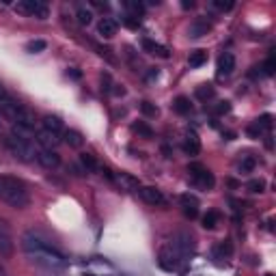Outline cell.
I'll use <instances>...</instances> for the list:
<instances>
[{"label":"cell","mask_w":276,"mask_h":276,"mask_svg":"<svg viewBox=\"0 0 276 276\" xmlns=\"http://www.w3.org/2000/svg\"><path fill=\"white\" fill-rule=\"evenodd\" d=\"M22 248L33 263L43 265V268H48V270H63L67 265L65 255L59 253L57 248H54L52 244H48L39 233H35V231H29V233L22 235Z\"/></svg>","instance_id":"cell-1"},{"label":"cell","mask_w":276,"mask_h":276,"mask_svg":"<svg viewBox=\"0 0 276 276\" xmlns=\"http://www.w3.org/2000/svg\"><path fill=\"white\" fill-rule=\"evenodd\" d=\"M0 201L13 209H24L31 197L22 179L11 177V175H0Z\"/></svg>","instance_id":"cell-2"},{"label":"cell","mask_w":276,"mask_h":276,"mask_svg":"<svg viewBox=\"0 0 276 276\" xmlns=\"http://www.w3.org/2000/svg\"><path fill=\"white\" fill-rule=\"evenodd\" d=\"M5 145H7V149L11 151L13 158H17L20 162H33L37 158V149L31 141H22V138H15L9 134L5 138Z\"/></svg>","instance_id":"cell-3"},{"label":"cell","mask_w":276,"mask_h":276,"mask_svg":"<svg viewBox=\"0 0 276 276\" xmlns=\"http://www.w3.org/2000/svg\"><path fill=\"white\" fill-rule=\"evenodd\" d=\"M13 9L17 13L22 15H33L37 20H48L50 17V7L43 3V0H20V3H15Z\"/></svg>","instance_id":"cell-4"},{"label":"cell","mask_w":276,"mask_h":276,"mask_svg":"<svg viewBox=\"0 0 276 276\" xmlns=\"http://www.w3.org/2000/svg\"><path fill=\"white\" fill-rule=\"evenodd\" d=\"M171 246H173L181 257H190L192 253H195V248H197V240H195V235H192L190 231H186V229H179V231L173 233Z\"/></svg>","instance_id":"cell-5"},{"label":"cell","mask_w":276,"mask_h":276,"mask_svg":"<svg viewBox=\"0 0 276 276\" xmlns=\"http://www.w3.org/2000/svg\"><path fill=\"white\" fill-rule=\"evenodd\" d=\"M188 173H190V181L195 183L197 188H203V190H211L214 188V175H211L203 164H199V162H192L190 167H188Z\"/></svg>","instance_id":"cell-6"},{"label":"cell","mask_w":276,"mask_h":276,"mask_svg":"<svg viewBox=\"0 0 276 276\" xmlns=\"http://www.w3.org/2000/svg\"><path fill=\"white\" fill-rule=\"evenodd\" d=\"M183 261H186V257H181L175 248L169 244V246H164L160 255H158V265L162 270H167V272H175V270H179Z\"/></svg>","instance_id":"cell-7"},{"label":"cell","mask_w":276,"mask_h":276,"mask_svg":"<svg viewBox=\"0 0 276 276\" xmlns=\"http://www.w3.org/2000/svg\"><path fill=\"white\" fill-rule=\"evenodd\" d=\"M35 141H37V145L41 147V149H50V151H57V147L63 143V138L59 136V134H54V132H50V130H41L35 134Z\"/></svg>","instance_id":"cell-8"},{"label":"cell","mask_w":276,"mask_h":276,"mask_svg":"<svg viewBox=\"0 0 276 276\" xmlns=\"http://www.w3.org/2000/svg\"><path fill=\"white\" fill-rule=\"evenodd\" d=\"M22 113H24V106H22V104H17V102H13L11 97L5 99V102L0 104V115H3L7 121H11V123H17V121H20Z\"/></svg>","instance_id":"cell-9"},{"label":"cell","mask_w":276,"mask_h":276,"mask_svg":"<svg viewBox=\"0 0 276 276\" xmlns=\"http://www.w3.org/2000/svg\"><path fill=\"white\" fill-rule=\"evenodd\" d=\"M37 162L41 164L43 169H48V171H54V169H59L61 167V155L57 151H50V149H37Z\"/></svg>","instance_id":"cell-10"},{"label":"cell","mask_w":276,"mask_h":276,"mask_svg":"<svg viewBox=\"0 0 276 276\" xmlns=\"http://www.w3.org/2000/svg\"><path fill=\"white\" fill-rule=\"evenodd\" d=\"M141 192V199L145 201L147 205H153V207H162V205H167V199H164V195L158 190V188H153V186H145L138 190Z\"/></svg>","instance_id":"cell-11"},{"label":"cell","mask_w":276,"mask_h":276,"mask_svg":"<svg viewBox=\"0 0 276 276\" xmlns=\"http://www.w3.org/2000/svg\"><path fill=\"white\" fill-rule=\"evenodd\" d=\"M179 203H181V209H183V216L190 218V220H195L199 216V199L195 195H181L179 197Z\"/></svg>","instance_id":"cell-12"},{"label":"cell","mask_w":276,"mask_h":276,"mask_svg":"<svg viewBox=\"0 0 276 276\" xmlns=\"http://www.w3.org/2000/svg\"><path fill=\"white\" fill-rule=\"evenodd\" d=\"M13 251V235H11V229L5 220H0V255H11Z\"/></svg>","instance_id":"cell-13"},{"label":"cell","mask_w":276,"mask_h":276,"mask_svg":"<svg viewBox=\"0 0 276 276\" xmlns=\"http://www.w3.org/2000/svg\"><path fill=\"white\" fill-rule=\"evenodd\" d=\"M183 151H186V155H190V158H195V155L201 153V141L195 130H188L186 136H183Z\"/></svg>","instance_id":"cell-14"},{"label":"cell","mask_w":276,"mask_h":276,"mask_svg":"<svg viewBox=\"0 0 276 276\" xmlns=\"http://www.w3.org/2000/svg\"><path fill=\"white\" fill-rule=\"evenodd\" d=\"M110 181L117 183L121 190H136L138 188V179L132 177L130 173H113L110 175Z\"/></svg>","instance_id":"cell-15"},{"label":"cell","mask_w":276,"mask_h":276,"mask_svg":"<svg viewBox=\"0 0 276 276\" xmlns=\"http://www.w3.org/2000/svg\"><path fill=\"white\" fill-rule=\"evenodd\" d=\"M235 69V57L231 52H225L223 57L218 59V76L220 78H227V76H231Z\"/></svg>","instance_id":"cell-16"},{"label":"cell","mask_w":276,"mask_h":276,"mask_svg":"<svg viewBox=\"0 0 276 276\" xmlns=\"http://www.w3.org/2000/svg\"><path fill=\"white\" fill-rule=\"evenodd\" d=\"M117 29H119V24L117 20H113V17H102L97 24V33L104 37V39H113V37L117 35Z\"/></svg>","instance_id":"cell-17"},{"label":"cell","mask_w":276,"mask_h":276,"mask_svg":"<svg viewBox=\"0 0 276 276\" xmlns=\"http://www.w3.org/2000/svg\"><path fill=\"white\" fill-rule=\"evenodd\" d=\"M209 29H211V24H209V22L205 20V17H197V20L190 24V29H188V35L192 37V39H199V37L207 35V33H209Z\"/></svg>","instance_id":"cell-18"},{"label":"cell","mask_w":276,"mask_h":276,"mask_svg":"<svg viewBox=\"0 0 276 276\" xmlns=\"http://www.w3.org/2000/svg\"><path fill=\"white\" fill-rule=\"evenodd\" d=\"M63 143L71 149H80L82 145H85V136H82L78 130H65L63 132Z\"/></svg>","instance_id":"cell-19"},{"label":"cell","mask_w":276,"mask_h":276,"mask_svg":"<svg viewBox=\"0 0 276 276\" xmlns=\"http://www.w3.org/2000/svg\"><path fill=\"white\" fill-rule=\"evenodd\" d=\"M41 123H43V130H50V132L59 134V136H63V132H65V125H63V121H61L59 117H54V115H45Z\"/></svg>","instance_id":"cell-20"},{"label":"cell","mask_w":276,"mask_h":276,"mask_svg":"<svg viewBox=\"0 0 276 276\" xmlns=\"http://www.w3.org/2000/svg\"><path fill=\"white\" fill-rule=\"evenodd\" d=\"M143 50L149 52V54H153V57H160V59H169V57H171V52L164 48V45L153 43L151 39H143Z\"/></svg>","instance_id":"cell-21"},{"label":"cell","mask_w":276,"mask_h":276,"mask_svg":"<svg viewBox=\"0 0 276 276\" xmlns=\"http://www.w3.org/2000/svg\"><path fill=\"white\" fill-rule=\"evenodd\" d=\"M231 255H233V244L229 242V240H225V242H220V244H216V246H214V257H216L218 261L229 259Z\"/></svg>","instance_id":"cell-22"},{"label":"cell","mask_w":276,"mask_h":276,"mask_svg":"<svg viewBox=\"0 0 276 276\" xmlns=\"http://www.w3.org/2000/svg\"><path fill=\"white\" fill-rule=\"evenodd\" d=\"M173 110L177 115H190L192 113V104H190V99L186 95H179V97H175L173 99Z\"/></svg>","instance_id":"cell-23"},{"label":"cell","mask_w":276,"mask_h":276,"mask_svg":"<svg viewBox=\"0 0 276 276\" xmlns=\"http://www.w3.org/2000/svg\"><path fill=\"white\" fill-rule=\"evenodd\" d=\"M80 164H82V169H85L87 173H97V171H102L99 162L95 160V155H91V153H82V155H80Z\"/></svg>","instance_id":"cell-24"},{"label":"cell","mask_w":276,"mask_h":276,"mask_svg":"<svg viewBox=\"0 0 276 276\" xmlns=\"http://www.w3.org/2000/svg\"><path fill=\"white\" fill-rule=\"evenodd\" d=\"M11 136L22 138V141H31V138H35V130H33V127L20 125V123H13V127H11Z\"/></svg>","instance_id":"cell-25"},{"label":"cell","mask_w":276,"mask_h":276,"mask_svg":"<svg viewBox=\"0 0 276 276\" xmlns=\"http://www.w3.org/2000/svg\"><path fill=\"white\" fill-rule=\"evenodd\" d=\"M125 9H127V15H132V17H138L141 20V15L145 11V5L143 3H136V0H125Z\"/></svg>","instance_id":"cell-26"},{"label":"cell","mask_w":276,"mask_h":276,"mask_svg":"<svg viewBox=\"0 0 276 276\" xmlns=\"http://www.w3.org/2000/svg\"><path fill=\"white\" fill-rule=\"evenodd\" d=\"M205 61H207V52L205 50H195V52H190V57H188L190 67H201Z\"/></svg>","instance_id":"cell-27"},{"label":"cell","mask_w":276,"mask_h":276,"mask_svg":"<svg viewBox=\"0 0 276 276\" xmlns=\"http://www.w3.org/2000/svg\"><path fill=\"white\" fill-rule=\"evenodd\" d=\"M218 220H220V214H218L216 209L207 211V214L203 216V229H207V231H211V229H216V227H218Z\"/></svg>","instance_id":"cell-28"},{"label":"cell","mask_w":276,"mask_h":276,"mask_svg":"<svg viewBox=\"0 0 276 276\" xmlns=\"http://www.w3.org/2000/svg\"><path fill=\"white\" fill-rule=\"evenodd\" d=\"M76 17H78V24L89 26L91 22H93V11H91V9H87V7H78Z\"/></svg>","instance_id":"cell-29"},{"label":"cell","mask_w":276,"mask_h":276,"mask_svg":"<svg viewBox=\"0 0 276 276\" xmlns=\"http://www.w3.org/2000/svg\"><path fill=\"white\" fill-rule=\"evenodd\" d=\"M132 130L138 134V136H143V138H153V130L149 125H147L145 121H136L132 123Z\"/></svg>","instance_id":"cell-30"},{"label":"cell","mask_w":276,"mask_h":276,"mask_svg":"<svg viewBox=\"0 0 276 276\" xmlns=\"http://www.w3.org/2000/svg\"><path fill=\"white\" fill-rule=\"evenodd\" d=\"M257 167V160L253 158V155H244V158L240 160V164H237V169H240V173H253V169Z\"/></svg>","instance_id":"cell-31"},{"label":"cell","mask_w":276,"mask_h":276,"mask_svg":"<svg viewBox=\"0 0 276 276\" xmlns=\"http://www.w3.org/2000/svg\"><path fill=\"white\" fill-rule=\"evenodd\" d=\"M195 93H197V97H199V99H203V102H207L209 97H214L216 91H214V87H211V85H201V87H197Z\"/></svg>","instance_id":"cell-32"},{"label":"cell","mask_w":276,"mask_h":276,"mask_svg":"<svg viewBox=\"0 0 276 276\" xmlns=\"http://www.w3.org/2000/svg\"><path fill=\"white\" fill-rule=\"evenodd\" d=\"M45 48H48V43H45L43 39H33V41L26 43V52H31V54H39Z\"/></svg>","instance_id":"cell-33"},{"label":"cell","mask_w":276,"mask_h":276,"mask_svg":"<svg viewBox=\"0 0 276 276\" xmlns=\"http://www.w3.org/2000/svg\"><path fill=\"white\" fill-rule=\"evenodd\" d=\"M255 123L261 127V132H270L272 130V115H261L259 119H255Z\"/></svg>","instance_id":"cell-34"},{"label":"cell","mask_w":276,"mask_h":276,"mask_svg":"<svg viewBox=\"0 0 276 276\" xmlns=\"http://www.w3.org/2000/svg\"><path fill=\"white\" fill-rule=\"evenodd\" d=\"M141 113L145 117H158V106L151 104V102H143L141 104Z\"/></svg>","instance_id":"cell-35"},{"label":"cell","mask_w":276,"mask_h":276,"mask_svg":"<svg viewBox=\"0 0 276 276\" xmlns=\"http://www.w3.org/2000/svg\"><path fill=\"white\" fill-rule=\"evenodd\" d=\"M227 113H231V102H218L216 106H214V115H218V117H223V115H227Z\"/></svg>","instance_id":"cell-36"},{"label":"cell","mask_w":276,"mask_h":276,"mask_svg":"<svg viewBox=\"0 0 276 276\" xmlns=\"http://www.w3.org/2000/svg\"><path fill=\"white\" fill-rule=\"evenodd\" d=\"M246 188L257 195V192H263V190H265V181H263V179H251V181H248V186H246Z\"/></svg>","instance_id":"cell-37"},{"label":"cell","mask_w":276,"mask_h":276,"mask_svg":"<svg viewBox=\"0 0 276 276\" xmlns=\"http://www.w3.org/2000/svg\"><path fill=\"white\" fill-rule=\"evenodd\" d=\"M261 69H263V73H265V76H272V73H274V69H276L274 54H270V57H268V61H265L263 65H261Z\"/></svg>","instance_id":"cell-38"},{"label":"cell","mask_w":276,"mask_h":276,"mask_svg":"<svg viewBox=\"0 0 276 276\" xmlns=\"http://www.w3.org/2000/svg\"><path fill=\"white\" fill-rule=\"evenodd\" d=\"M246 134H248V136H251V138H261V136H263V132H261V127H259V125H257L255 121H253L251 125H248V127H246Z\"/></svg>","instance_id":"cell-39"},{"label":"cell","mask_w":276,"mask_h":276,"mask_svg":"<svg viewBox=\"0 0 276 276\" xmlns=\"http://www.w3.org/2000/svg\"><path fill=\"white\" fill-rule=\"evenodd\" d=\"M123 24L130 26V29H138V26H141V20H138V17H132V15H125L123 17Z\"/></svg>","instance_id":"cell-40"},{"label":"cell","mask_w":276,"mask_h":276,"mask_svg":"<svg viewBox=\"0 0 276 276\" xmlns=\"http://www.w3.org/2000/svg\"><path fill=\"white\" fill-rule=\"evenodd\" d=\"M211 5H214L216 9H220V11H231L233 9V3H223V0H214Z\"/></svg>","instance_id":"cell-41"},{"label":"cell","mask_w":276,"mask_h":276,"mask_svg":"<svg viewBox=\"0 0 276 276\" xmlns=\"http://www.w3.org/2000/svg\"><path fill=\"white\" fill-rule=\"evenodd\" d=\"M5 99H9V93H7V89H5L3 85H0V104H3Z\"/></svg>","instance_id":"cell-42"},{"label":"cell","mask_w":276,"mask_h":276,"mask_svg":"<svg viewBox=\"0 0 276 276\" xmlns=\"http://www.w3.org/2000/svg\"><path fill=\"white\" fill-rule=\"evenodd\" d=\"M67 76H71L73 80H80V76H82V73H80L78 69H69V71H67Z\"/></svg>","instance_id":"cell-43"},{"label":"cell","mask_w":276,"mask_h":276,"mask_svg":"<svg viewBox=\"0 0 276 276\" xmlns=\"http://www.w3.org/2000/svg\"><path fill=\"white\" fill-rule=\"evenodd\" d=\"M158 78V69H149V73H147V80H155Z\"/></svg>","instance_id":"cell-44"},{"label":"cell","mask_w":276,"mask_h":276,"mask_svg":"<svg viewBox=\"0 0 276 276\" xmlns=\"http://www.w3.org/2000/svg\"><path fill=\"white\" fill-rule=\"evenodd\" d=\"M181 7H183V9H192V7H195V0H183Z\"/></svg>","instance_id":"cell-45"},{"label":"cell","mask_w":276,"mask_h":276,"mask_svg":"<svg viewBox=\"0 0 276 276\" xmlns=\"http://www.w3.org/2000/svg\"><path fill=\"white\" fill-rule=\"evenodd\" d=\"M0 276H5V268H3V265H0Z\"/></svg>","instance_id":"cell-46"},{"label":"cell","mask_w":276,"mask_h":276,"mask_svg":"<svg viewBox=\"0 0 276 276\" xmlns=\"http://www.w3.org/2000/svg\"><path fill=\"white\" fill-rule=\"evenodd\" d=\"M265 276H274V274H265Z\"/></svg>","instance_id":"cell-47"}]
</instances>
